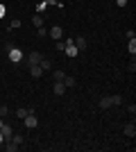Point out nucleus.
<instances>
[{"mask_svg": "<svg viewBox=\"0 0 136 152\" xmlns=\"http://www.w3.org/2000/svg\"><path fill=\"white\" fill-rule=\"evenodd\" d=\"M64 41H66V48H64V52H66V57H77V48H75V43H73V39H64Z\"/></svg>", "mask_w": 136, "mask_h": 152, "instance_id": "obj_1", "label": "nucleus"}, {"mask_svg": "<svg viewBox=\"0 0 136 152\" xmlns=\"http://www.w3.org/2000/svg\"><path fill=\"white\" fill-rule=\"evenodd\" d=\"M23 123H25V127L27 129H34V127L39 125V121H36V116H34V111H30V114L23 118Z\"/></svg>", "mask_w": 136, "mask_h": 152, "instance_id": "obj_2", "label": "nucleus"}, {"mask_svg": "<svg viewBox=\"0 0 136 152\" xmlns=\"http://www.w3.org/2000/svg\"><path fill=\"white\" fill-rule=\"evenodd\" d=\"M7 55H9V59H12L14 64H18L20 59H23V52H20L18 48H16V45H14V48H12V50H9V52H7Z\"/></svg>", "mask_w": 136, "mask_h": 152, "instance_id": "obj_3", "label": "nucleus"}, {"mask_svg": "<svg viewBox=\"0 0 136 152\" xmlns=\"http://www.w3.org/2000/svg\"><path fill=\"white\" fill-rule=\"evenodd\" d=\"M48 34H50V37L55 39V41H59V39H64V30H61V27H59V25L50 27V30H48Z\"/></svg>", "mask_w": 136, "mask_h": 152, "instance_id": "obj_4", "label": "nucleus"}, {"mask_svg": "<svg viewBox=\"0 0 136 152\" xmlns=\"http://www.w3.org/2000/svg\"><path fill=\"white\" fill-rule=\"evenodd\" d=\"M73 43H75V48H77V50H86V48H89V41H86L84 37H77Z\"/></svg>", "mask_w": 136, "mask_h": 152, "instance_id": "obj_5", "label": "nucleus"}, {"mask_svg": "<svg viewBox=\"0 0 136 152\" xmlns=\"http://www.w3.org/2000/svg\"><path fill=\"white\" fill-rule=\"evenodd\" d=\"M41 59H43V57H41V52H36V50L27 55V61H30V66H32V64H41Z\"/></svg>", "mask_w": 136, "mask_h": 152, "instance_id": "obj_6", "label": "nucleus"}, {"mask_svg": "<svg viewBox=\"0 0 136 152\" xmlns=\"http://www.w3.org/2000/svg\"><path fill=\"white\" fill-rule=\"evenodd\" d=\"M0 132H2V139H5V141H9V139H12V134H14V129H12V127H9V125L5 123V125L0 127Z\"/></svg>", "mask_w": 136, "mask_h": 152, "instance_id": "obj_7", "label": "nucleus"}, {"mask_svg": "<svg viewBox=\"0 0 136 152\" xmlns=\"http://www.w3.org/2000/svg\"><path fill=\"white\" fill-rule=\"evenodd\" d=\"M30 75L32 77H41L43 75V68H41L39 64H32V66H30Z\"/></svg>", "mask_w": 136, "mask_h": 152, "instance_id": "obj_8", "label": "nucleus"}, {"mask_svg": "<svg viewBox=\"0 0 136 152\" xmlns=\"http://www.w3.org/2000/svg\"><path fill=\"white\" fill-rule=\"evenodd\" d=\"M61 82H64V86H66V89H73V86L77 84V80H75L73 75H64V80H61Z\"/></svg>", "mask_w": 136, "mask_h": 152, "instance_id": "obj_9", "label": "nucleus"}, {"mask_svg": "<svg viewBox=\"0 0 136 152\" xmlns=\"http://www.w3.org/2000/svg\"><path fill=\"white\" fill-rule=\"evenodd\" d=\"M125 136H129V139H134V136H136V125H134V123L125 125Z\"/></svg>", "mask_w": 136, "mask_h": 152, "instance_id": "obj_10", "label": "nucleus"}, {"mask_svg": "<svg viewBox=\"0 0 136 152\" xmlns=\"http://www.w3.org/2000/svg\"><path fill=\"white\" fill-rule=\"evenodd\" d=\"M52 91H55V95H64V93H66V86H64V82H55Z\"/></svg>", "mask_w": 136, "mask_h": 152, "instance_id": "obj_11", "label": "nucleus"}, {"mask_svg": "<svg viewBox=\"0 0 136 152\" xmlns=\"http://www.w3.org/2000/svg\"><path fill=\"white\" fill-rule=\"evenodd\" d=\"M32 25L39 30V27H43V18H41V14H34L32 16Z\"/></svg>", "mask_w": 136, "mask_h": 152, "instance_id": "obj_12", "label": "nucleus"}, {"mask_svg": "<svg viewBox=\"0 0 136 152\" xmlns=\"http://www.w3.org/2000/svg\"><path fill=\"white\" fill-rule=\"evenodd\" d=\"M18 148H20V145H16L14 141H5V150H7V152H16Z\"/></svg>", "mask_w": 136, "mask_h": 152, "instance_id": "obj_13", "label": "nucleus"}, {"mask_svg": "<svg viewBox=\"0 0 136 152\" xmlns=\"http://www.w3.org/2000/svg\"><path fill=\"white\" fill-rule=\"evenodd\" d=\"M127 50H129L132 57H136V39H129V43H127Z\"/></svg>", "mask_w": 136, "mask_h": 152, "instance_id": "obj_14", "label": "nucleus"}, {"mask_svg": "<svg viewBox=\"0 0 136 152\" xmlns=\"http://www.w3.org/2000/svg\"><path fill=\"white\" fill-rule=\"evenodd\" d=\"M39 66L43 68V73H45V70H52V61H50V59H41Z\"/></svg>", "mask_w": 136, "mask_h": 152, "instance_id": "obj_15", "label": "nucleus"}, {"mask_svg": "<svg viewBox=\"0 0 136 152\" xmlns=\"http://www.w3.org/2000/svg\"><path fill=\"white\" fill-rule=\"evenodd\" d=\"M45 9H48V0H41L39 5H36V14H43Z\"/></svg>", "mask_w": 136, "mask_h": 152, "instance_id": "obj_16", "label": "nucleus"}, {"mask_svg": "<svg viewBox=\"0 0 136 152\" xmlns=\"http://www.w3.org/2000/svg\"><path fill=\"white\" fill-rule=\"evenodd\" d=\"M109 107H113V104H111V98H102V100H100V109H109Z\"/></svg>", "mask_w": 136, "mask_h": 152, "instance_id": "obj_17", "label": "nucleus"}, {"mask_svg": "<svg viewBox=\"0 0 136 152\" xmlns=\"http://www.w3.org/2000/svg\"><path fill=\"white\" fill-rule=\"evenodd\" d=\"M64 70H52V77H55V82H61V80H64Z\"/></svg>", "mask_w": 136, "mask_h": 152, "instance_id": "obj_18", "label": "nucleus"}, {"mask_svg": "<svg viewBox=\"0 0 136 152\" xmlns=\"http://www.w3.org/2000/svg\"><path fill=\"white\" fill-rule=\"evenodd\" d=\"M30 111H34V109H23V107H20V109H18V111H16V116H18L20 121H23V118H25V116H27V114H30Z\"/></svg>", "mask_w": 136, "mask_h": 152, "instance_id": "obj_19", "label": "nucleus"}, {"mask_svg": "<svg viewBox=\"0 0 136 152\" xmlns=\"http://www.w3.org/2000/svg\"><path fill=\"white\" fill-rule=\"evenodd\" d=\"M9 141H14L16 145H20V143H23V136H20V134H12V139H9Z\"/></svg>", "mask_w": 136, "mask_h": 152, "instance_id": "obj_20", "label": "nucleus"}, {"mask_svg": "<svg viewBox=\"0 0 136 152\" xmlns=\"http://www.w3.org/2000/svg\"><path fill=\"white\" fill-rule=\"evenodd\" d=\"M111 104H123V95H111Z\"/></svg>", "mask_w": 136, "mask_h": 152, "instance_id": "obj_21", "label": "nucleus"}, {"mask_svg": "<svg viewBox=\"0 0 136 152\" xmlns=\"http://www.w3.org/2000/svg\"><path fill=\"white\" fill-rule=\"evenodd\" d=\"M18 27H20V20L18 18H14L12 23H9V30H18Z\"/></svg>", "mask_w": 136, "mask_h": 152, "instance_id": "obj_22", "label": "nucleus"}, {"mask_svg": "<svg viewBox=\"0 0 136 152\" xmlns=\"http://www.w3.org/2000/svg\"><path fill=\"white\" fill-rule=\"evenodd\" d=\"M64 48H66V41H64V39H59V41H57V52H64Z\"/></svg>", "mask_w": 136, "mask_h": 152, "instance_id": "obj_23", "label": "nucleus"}, {"mask_svg": "<svg viewBox=\"0 0 136 152\" xmlns=\"http://www.w3.org/2000/svg\"><path fill=\"white\" fill-rule=\"evenodd\" d=\"M7 114H9V109H7V107H5V104H2V107H0V118H5V116H7Z\"/></svg>", "mask_w": 136, "mask_h": 152, "instance_id": "obj_24", "label": "nucleus"}, {"mask_svg": "<svg viewBox=\"0 0 136 152\" xmlns=\"http://www.w3.org/2000/svg\"><path fill=\"white\" fill-rule=\"evenodd\" d=\"M129 73H136V61H134V57H132V61H129Z\"/></svg>", "mask_w": 136, "mask_h": 152, "instance_id": "obj_25", "label": "nucleus"}, {"mask_svg": "<svg viewBox=\"0 0 136 152\" xmlns=\"http://www.w3.org/2000/svg\"><path fill=\"white\" fill-rule=\"evenodd\" d=\"M12 48H14V43H12V41H7V43H5V52H9Z\"/></svg>", "mask_w": 136, "mask_h": 152, "instance_id": "obj_26", "label": "nucleus"}, {"mask_svg": "<svg viewBox=\"0 0 136 152\" xmlns=\"http://www.w3.org/2000/svg\"><path fill=\"white\" fill-rule=\"evenodd\" d=\"M39 37H48V30H45V27H39Z\"/></svg>", "mask_w": 136, "mask_h": 152, "instance_id": "obj_27", "label": "nucleus"}, {"mask_svg": "<svg viewBox=\"0 0 136 152\" xmlns=\"http://www.w3.org/2000/svg\"><path fill=\"white\" fill-rule=\"evenodd\" d=\"M127 39H136V32L134 30H127Z\"/></svg>", "mask_w": 136, "mask_h": 152, "instance_id": "obj_28", "label": "nucleus"}, {"mask_svg": "<svg viewBox=\"0 0 136 152\" xmlns=\"http://www.w3.org/2000/svg\"><path fill=\"white\" fill-rule=\"evenodd\" d=\"M116 5L118 7H125V5H127V0H116Z\"/></svg>", "mask_w": 136, "mask_h": 152, "instance_id": "obj_29", "label": "nucleus"}, {"mask_svg": "<svg viewBox=\"0 0 136 152\" xmlns=\"http://www.w3.org/2000/svg\"><path fill=\"white\" fill-rule=\"evenodd\" d=\"M5 12H7V9H5V5H0V18L5 16Z\"/></svg>", "mask_w": 136, "mask_h": 152, "instance_id": "obj_30", "label": "nucleus"}, {"mask_svg": "<svg viewBox=\"0 0 136 152\" xmlns=\"http://www.w3.org/2000/svg\"><path fill=\"white\" fill-rule=\"evenodd\" d=\"M0 143H5V139H2V132H0Z\"/></svg>", "mask_w": 136, "mask_h": 152, "instance_id": "obj_31", "label": "nucleus"}, {"mask_svg": "<svg viewBox=\"0 0 136 152\" xmlns=\"http://www.w3.org/2000/svg\"><path fill=\"white\" fill-rule=\"evenodd\" d=\"M2 125H5V121H2V118H0V127H2Z\"/></svg>", "mask_w": 136, "mask_h": 152, "instance_id": "obj_32", "label": "nucleus"}]
</instances>
